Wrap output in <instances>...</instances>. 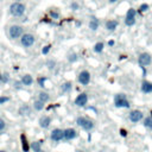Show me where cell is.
Instances as JSON below:
<instances>
[{"mask_svg": "<svg viewBox=\"0 0 152 152\" xmlns=\"http://www.w3.org/2000/svg\"><path fill=\"white\" fill-rule=\"evenodd\" d=\"M99 24H100L99 23V19L96 17H91V19L89 21V28L93 30V31H96L99 28Z\"/></svg>", "mask_w": 152, "mask_h": 152, "instance_id": "obj_17", "label": "cell"}, {"mask_svg": "<svg viewBox=\"0 0 152 152\" xmlns=\"http://www.w3.org/2000/svg\"><path fill=\"white\" fill-rule=\"evenodd\" d=\"M38 124H39V127H40V128L46 129V128H49L50 125H51V118L48 116V115H43V116L39 118Z\"/></svg>", "mask_w": 152, "mask_h": 152, "instance_id": "obj_12", "label": "cell"}, {"mask_svg": "<svg viewBox=\"0 0 152 152\" xmlns=\"http://www.w3.org/2000/svg\"><path fill=\"white\" fill-rule=\"evenodd\" d=\"M108 45H110V46L114 45V40H109V42H108Z\"/></svg>", "mask_w": 152, "mask_h": 152, "instance_id": "obj_39", "label": "cell"}, {"mask_svg": "<svg viewBox=\"0 0 152 152\" xmlns=\"http://www.w3.org/2000/svg\"><path fill=\"white\" fill-rule=\"evenodd\" d=\"M18 113H19V115H21V116H26V115H28V114L31 113V107L27 106V104H24V106H21V107L19 108Z\"/></svg>", "mask_w": 152, "mask_h": 152, "instance_id": "obj_16", "label": "cell"}, {"mask_svg": "<svg viewBox=\"0 0 152 152\" xmlns=\"http://www.w3.org/2000/svg\"><path fill=\"white\" fill-rule=\"evenodd\" d=\"M50 49H51V45H46V46H44V48L42 49V53H43V55H48L49 51H50Z\"/></svg>", "mask_w": 152, "mask_h": 152, "instance_id": "obj_34", "label": "cell"}, {"mask_svg": "<svg viewBox=\"0 0 152 152\" xmlns=\"http://www.w3.org/2000/svg\"><path fill=\"white\" fill-rule=\"evenodd\" d=\"M74 102H75V104L77 107H84L88 103V95L86 93H81V94H78L76 96V99H75Z\"/></svg>", "mask_w": 152, "mask_h": 152, "instance_id": "obj_10", "label": "cell"}, {"mask_svg": "<svg viewBox=\"0 0 152 152\" xmlns=\"http://www.w3.org/2000/svg\"><path fill=\"white\" fill-rule=\"evenodd\" d=\"M20 82H21V84H23V86H26V87H28V86H31V84L33 83V77H32L31 75L26 74V75H24V76L21 77Z\"/></svg>", "mask_w": 152, "mask_h": 152, "instance_id": "obj_14", "label": "cell"}, {"mask_svg": "<svg viewBox=\"0 0 152 152\" xmlns=\"http://www.w3.org/2000/svg\"><path fill=\"white\" fill-rule=\"evenodd\" d=\"M21 86H23V84H21V82H20V81H14V83H13V87H14L15 89H20V88H21Z\"/></svg>", "mask_w": 152, "mask_h": 152, "instance_id": "obj_37", "label": "cell"}, {"mask_svg": "<svg viewBox=\"0 0 152 152\" xmlns=\"http://www.w3.org/2000/svg\"><path fill=\"white\" fill-rule=\"evenodd\" d=\"M10 101V97L8 96H5V95H0V104H5L6 102Z\"/></svg>", "mask_w": 152, "mask_h": 152, "instance_id": "obj_31", "label": "cell"}, {"mask_svg": "<svg viewBox=\"0 0 152 152\" xmlns=\"http://www.w3.org/2000/svg\"><path fill=\"white\" fill-rule=\"evenodd\" d=\"M114 104L118 108H129V106H131V103L127 100L125 94H116L114 96Z\"/></svg>", "mask_w": 152, "mask_h": 152, "instance_id": "obj_2", "label": "cell"}, {"mask_svg": "<svg viewBox=\"0 0 152 152\" xmlns=\"http://www.w3.org/2000/svg\"><path fill=\"white\" fill-rule=\"evenodd\" d=\"M135 13H137V11L134 8H129L126 13V18H135Z\"/></svg>", "mask_w": 152, "mask_h": 152, "instance_id": "obj_27", "label": "cell"}, {"mask_svg": "<svg viewBox=\"0 0 152 152\" xmlns=\"http://www.w3.org/2000/svg\"><path fill=\"white\" fill-rule=\"evenodd\" d=\"M77 80H78V82H80L82 86L89 84V82H90V72H89L88 70H82V71L78 74Z\"/></svg>", "mask_w": 152, "mask_h": 152, "instance_id": "obj_8", "label": "cell"}, {"mask_svg": "<svg viewBox=\"0 0 152 152\" xmlns=\"http://www.w3.org/2000/svg\"><path fill=\"white\" fill-rule=\"evenodd\" d=\"M0 152H5V151H0Z\"/></svg>", "mask_w": 152, "mask_h": 152, "instance_id": "obj_44", "label": "cell"}, {"mask_svg": "<svg viewBox=\"0 0 152 152\" xmlns=\"http://www.w3.org/2000/svg\"><path fill=\"white\" fill-rule=\"evenodd\" d=\"M151 62H152V57H151V55L147 53V52H142V53H140V56L138 57V64H139L142 69H144L145 66L150 65Z\"/></svg>", "mask_w": 152, "mask_h": 152, "instance_id": "obj_6", "label": "cell"}, {"mask_svg": "<svg viewBox=\"0 0 152 152\" xmlns=\"http://www.w3.org/2000/svg\"><path fill=\"white\" fill-rule=\"evenodd\" d=\"M10 12L13 17H21L25 13V6L21 2H13L10 6Z\"/></svg>", "mask_w": 152, "mask_h": 152, "instance_id": "obj_3", "label": "cell"}, {"mask_svg": "<svg viewBox=\"0 0 152 152\" xmlns=\"http://www.w3.org/2000/svg\"><path fill=\"white\" fill-rule=\"evenodd\" d=\"M37 100H39V101H42L43 103H45V102H48V101L50 100V95H49L46 91H39Z\"/></svg>", "mask_w": 152, "mask_h": 152, "instance_id": "obj_19", "label": "cell"}, {"mask_svg": "<svg viewBox=\"0 0 152 152\" xmlns=\"http://www.w3.org/2000/svg\"><path fill=\"white\" fill-rule=\"evenodd\" d=\"M142 125H144L145 128L152 131V116H147V118H145L144 121H142Z\"/></svg>", "mask_w": 152, "mask_h": 152, "instance_id": "obj_22", "label": "cell"}, {"mask_svg": "<svg viewBox=\"0 0 152 152\" xmlns=\"http://www.w3.org/2000/svg\"><path fill=\"white\" fill-rule=\"evenodd\" d=\"M37 152H45V151H43V150H39V151H37Z\"/></svg>", "mask_w": 152, "mask_h": 152, "instance_id": "obj_41", "label": "cell"}, {"mask_svg": "<svg viewBox=\"0 0 152 152\" xmlns=\"http://www.w3.org/2000/svg\"><path fill=\"white\" fill-rule=\"evenodd\" d=\"M103 48H104V44H103L102 42H99V43H96V44L94 45V51L97 52V53H100V52L103 51Z\"/></svg>", "mask_w": 152, "mask_h": 152, "instance_id": "obj_24", "label": "cell"}, {"mask_svg": "<svg viewBox=\"0 0 152 152\" xmlns=\"http://www.w3.org/2000/svg\"><path fill=\"white\" fill-rule=\"evenodd\" d=\"M78 152H84V151H78Z\"/></svg>", "mask_w": 152, "mask_h": 152, "instance_id": "obj_43", "label": "cell"}, {"mask_svg": "<svg viewBox=\"0 0 152 152\" xmlns=\"http://www.w3.org/2000/svg\"><path fill=\"white\" fill-rule=\"evenodd\" d=\"M23 32H24V28L23 26L20 25H12L8 30V34L12 39H15V38H19L23 36Z\"/></svg>", "mask_w": 152, "mask_h": 152, "instance_id": "obj_5", "label": "cell"}, {"mask_svg": "<svg viewBox=\"0 0 152 152\" xmlns=\"http://www.w3.org/2000/svg\"><path fill=\"white\" fill-rule=\"evenodd\" d=\"M77 59H78V56H77V53L72 52V53H69V55H68V61H69L70 63H75Z\"/></svg>", "mask_w": 152, "mask_h": 152, "instance_id": "obj_25", "label": "cell"}, {"mask_svg": "<svg viewBox=\"0 0 152 152\" xmlns=\"http://www.w3.org/2000/svg\"><path fill=\"white\" fill-rule=\"evenodd\" d=\"M120 135H121V137H127V131H126L125 128H121V129H120Z\"/></svg>", "mask_w": 152, "mask_h": 152, "instance_id": "obj_38", "label": "cell"}, {"mask_svg": "<svg viewBox=\"0 0 152 152\" xmlns=\"http://www.w3.org/2000/svg\"><path fill=\"white\" fill-rule=\"evenodd\" d=\"M118 20H108L107 23H106V28L108 30V31H114L116 27H118Z\"/></svg>", "mask_w": 152, "mask_h": 152, "instance_id": "obj_18", "label": "cell"}, {"mask_svg": "<svg viewBox=\"0 0 152 152\" xmlns=\"http://www.w3.org/2000/svg\"><path fill=\"white\" fill-rule=\"evenodd\" d=\"M36 42V38L33 34L31 33H23L21 38H20V44L24 46V48H30Z\"/></svg>", "mask_w": 152, "mask_h": 152, "instance_id": "obj_4", "label": "cell"}, {"mask_svg": "<svg viewBox=\"0 0 152 152\" xmlns=\"http://www.w3.org/2000/svg\"><path fill=\"white\" fill-rule=\"evenodd\" d=\"M76 137H77V132H76V129H75V128L69 127V128L63 129V140L69 141V140L75 139Z\"/></svg>", "mask_w": 152, "mask_h": 152, "instance_id": "obj_9", "label": "cell"}, {"mask_svg": "<svg viewBox=\"0 0 152 152\" xmlns=\"http://www.w3.org/2000/svg\"><path fill=\"white\" fill-rule=\"evenodd\" d=\"M128 119L133 124H138L139 121H141L144 119V114L141 110H138V109H134V110H131L129 114H128Z\"/></svg>", "mask_w": 152, "mask_h": 152, "instance_id": "obj_7", "label": "cell"}, {"mask_svg": "<svg viewBox=\"0 0 152 152\" xmlns=\"http://www.w3.org/2000/svg\"><path fill=\"white\" fill-rule=\"evenodd\" d=\"M78 7H80V5H78L77 2H75V1H74V2H71V5H70V8H71L72 11H77V10H78Z\"/></svg>", "mask_w": 152, "mask_h": 152, "instance_id": "obj_35", "label": "cell"}, {"mask_svg": "<svg viewBox=\"0 0 152 152\" xmlns=\"http://www.w3.org/2000/svg\"><path fill=\"white\" fill-rule=\"evenodd\" d=\"M71 89H72V83L71 82H64L61 86V91L62 93H69V91H71Z\"/></svg>", "mask_w": 152, "mask_h": 152, "instance_id": "obj_21", "label": "cell"}, {"mask_svg": "<svg viewBox=\"0 0 152 152\" xmlns=\"http://www.w3.org/2000/svg\"><path fill=\"white\" fill-rule=\"evenodd\" d=\"M125 24H126L127 26L134 25V24H135V18H126V19H125Z\"/></svg>", "mask_w": 152, "mask_h": 152, "instance_id": "obj_28", "label": "cell"}, {"mask_svg": "<svg viewBox=\"0 0 152 152\" xmlns=\"http://www.w3.org/2000/svg\"><path fill=\"white\" fill-rule=\"evenodd\" d=\"M55 65H56V62L52 61V59H49V61L46 62V66H48L49 70H52V69L55 68Z\"/></svg>", "mask_w": 152, "mask_h": 152, "instance_id": "obj_30", "label": "cell"}, {"mask_svg": "<svg viewBox=\"0 0 152 152\" xmlns=\"http://www.w3.org/2000/svg\"><path fill=\"white\" fill-rule=\"evenodd\" d=\"M5 128H6V122L2 118H0V133H2L5 131Z\"/></svg>", "mask_w": 152, "mask_h": 152, "instance_id": "obj_32", "label": "cell"}, {"mask_svg": "<svg viewBox=\"0 0 152 152\" xmlns=\"http://www.w3.org/2000/svg\"><path fill=\"white\" fill-rule=\"evenodd\" d=\"M20 139H21V150H23V152H28L31 148H30V144L26 140V137L24 134H21Z\"/></svg>", "mask_w": 152, "mask_h": 152, "instance_id": "obj_15", "label": "cell"}, {"mask_svg": "<svg viewBox=\"0 0 152 152\" xmlns=\"http://www.w3.org/2000/svg\"><path fill=\"white\" fill-rule=\"evenodd\" d=\"M42 140H38V141H33L30 144V148L33 151V152H37L39 150H42Z\"/></svg>", "mask_w": 152, "mask_h": 152, "instance_id": "obj_20", "label": "cell"}, {"mask_svg": "<svg viewBox=\"0 0 152 152\" xmlns=\"http://www.w3.org/2000/svg\"><path fill=\"white\" fill-rule=\"evenodd\" d=\"M45 81H46V77H44V76H39V77L37 78V83H38V86H39L40 88H43V87L45 86Z\"/></svg>", "mask_w": 152, "mask_h": 152, "instance_id": "obj_26", "label": "cell"}, {"mask_svg": "<svg viewBox=\"0 0 152 152\" xmlns=\"http://www.w3.org/2000/svg\"><path fill=\"white\" fill-rule=\"evenodd\" d=\"M108 1H109V2H112V4H113V2H116V1H118V0H108Z\"/></svg>", "mask_w": 152, "mask_h": 152, "instance_id": "obj_40", "label": "cell"}, {"mask_svg": "<svg viewBox=\"0 0 152 152\" xmlns=\"http://www.w3.org/2000/svg\"><path fill=\"white\" fill-rule=\"evenodd\" d=\"M148 10V5L147 4H141L140 7H139V12H145Z\"/></svg>", "mask_w": 152, "mask_h": 152, "instance_id": "obj_33", "label": "cell"}, {"mask_svg": "<svg viewBox=\"0 0 152 152\" xmlns=\"http://www.w3.org/2000/svg\"><path fill=\"white\" fill-rule=\"evenodd\" d=\"M50 15H51L52 19H58L59 18V13L58 12H55V11H51L50 12Z\"/></svg>", "mask_w": 152, "mask_h": 152, "instance_id": "obj_36", "label": "cell"}, {"mask_svg": "<svg viewBox=\"0 0 152 152\" xmlns=\"http://www.w3.org/2000/svg\"><path fill=\"white\" fill-rule=\"evenodd\" d=\"M141 91L144 94H150L152 93V82L150 81H144L141 84Z\"/></svg>", "mask_w": 152, "mask_h": 152, "instance_id": "obj_13", "label": "cell"}, {"mask_svg": "<svg viewBox=\"0 0 152 152\" xmlns=\"http://www.w3.org/2000/svg\"><path fill=\"white\" fill-rule=\"evenodd\" d=\"M10 81V74L8 72H4L2 76H1V82L2 83H8Z\"/></svg>", "mask_w": 152, "mask_h": 152, "instance_id": "obj_29", "label": "cell"}, {"mask_svg": "<svg viewBox=\"0 0 152 152\" xmlns=\"http://www.w3.org/2000/svg\"><path fill=\"white\" fill-rule=\"evenodd\" d=\"M50 138H51L52 141H56V142L62 141L63 140V129H61V128L52 129V132L50 134Z\"/></svg>", "mask_w": 152, "mask_h": 152, "instance_id": "obj_11", "label": "cell"}, {"mask_svg": "<svg viewBox=\"0 0 152 152\" xmlns=\"http://www.w3.org/2000/svg\"><path fill=\"white\" fill-rule=\"evenodd\" d=\"M44 106H45V103H43V102H42V101H39V100L33 101V108H34V110H37V112L43 110Z\"/></svg>", "mask_w": 152, "mask_h": 152, "instance_id": "obj_23", "label": "cell"}, {"mask_svg": "<svg viewBox=\"0 0 152 152\" xmlns=\"http://www.w3.org/2000/svg\"><path fill=\"white\" fill-rule=\"evenodd\" d=\"M1 76H2V74H1V72H0V81H1Z\"/></svg>", "mask_w": 152, "mask_h": 152, "instance_id": "obj_42", "label": "cell"}, {"mask_svg": "<svg viewBox=\"0 0 152 152\" xmlns=\"http://www.w3.org/2000/svg\"><path fill=\"white\" fill-rule=\"evenodd\" d=\"M76 124L84 131L87 132H90L93 128H94V121L90 120L89 118H86V116H78L76 119Z\"/></svg>", "mask_w": 152, "mask_h": 152, "instance_id": "obj_1", "label": "cell"}]
</instances>
